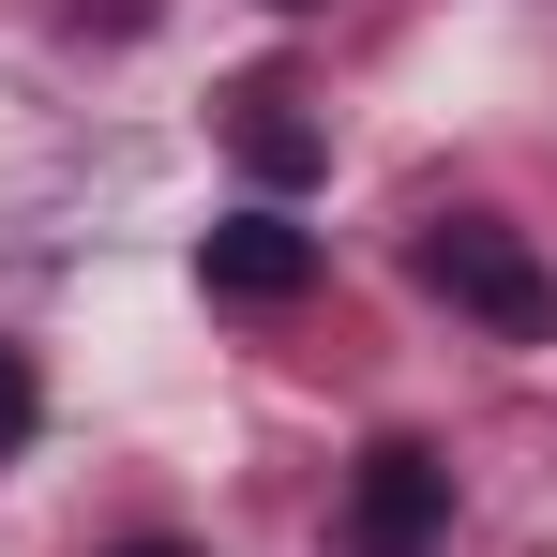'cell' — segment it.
I'll return each instance as SVG.
<instances>
[{"instance_id": "7", "label": "cell", "mask_w": 557, "mask_h": 557, "mask_svg": "<svg viewBox=\"0 0 557 557\" xmlns=\"http://www.w3.org/2000/svg\"><path fill=\"white\" fill-rule=\"evenodd\" d=\"M272 15H317V0H272Z\"/></svg>"}, {"instance_id": "1", "label": "cell", "mask_w": 557, "mask_h": 557, "mask_svg": "<svg viewBox=\"0 0 557 557\" xmlns=\"http://www.w3.org/2000/svg\"><path fill=\"white\" fill-rule=\"evenodd\" d=\"M407 272L437 286L453 317H482L497 347H543V332H557V272L528 257V226H497V211H437Z\"/></svg>"}, {"instance_id": "6", "label": "cell", "mask_w": 557, "mask_h": 557, "mask_svg": "<svg viewBox=\"0 0 557 557\" xmlns=\"http://www.w3.org/2000/svg\"><path fill=\"white\" fill-rule=\"evenodd\" d=\"M121 557H196V543H121Z\"/></svg>"}, {"instance_id": "3", "label": "cell", "mask_w": 557, "mask_h": 557, "mask_svg": "<svg viewBox=\"0 0 557 557\" xmlns=\"http://www.w3.org/2000/svg\"><path fill=\"white\" fill-rule=\"evenodd\" d=\"M196 286H211V301H301V286H317V226H286L272 196H257V211H226V226L196 242Z\"/></svg>"}, {"instance_id": "2", "label": "cell", "mask_w": 557, "mask_h": 557, "mask_svg": "<svg viewBox=\"0 0 557 557\" xmlns=\"http://www.w3.org/2000/svg\"><path fill=\"white\" fill-rule=\"evenodd\" d=\"M437 543H453V453L376 437L347 467V557H437Z\"/></svg>"}, {"instance_id": "5", "label": "cell", "mask_w": 557, "mask_h": 557, "mask_svg": "<svg viewBox=\"0 0 557 557\" xmlns=\"http://www.w3.org/2000/svg\"><path fill=\"white\" fill-rule=\"evenodd\" d=\"M30 422H46V376L0 347V453H30Z\"/></svg>"}, {"instance_id": "4", "label": "cell", "mask_w": 557, "mask_h": 557, "mask_svg": "<svg viewBox=\"0 0 557 557\" xmlns=\"http://www.w3.org/2000/svg\"><path fill=\"white\" fill-rule=\"evenodd\" d=\"M226 151H242V166H257L272 196H301L317 166H332V136L301 121V91H286V76H257V91H226Z\"/></svg>"}]
</instances>
